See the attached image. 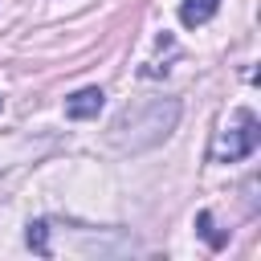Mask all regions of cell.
<instances>
[{
    "mask_svg": "<svg viewBox=\"0 0 261 261\" xmlns=\"http://www.w3.org/2000/svg\"><path fill=\"white\" fill-rule=\"evenodd\" d=\"M175 114H179V106H175V102L155 98V102H147L143 110H126V114L118 118V126L143 130V135L135 139V147H147V143H159V139H163L171 126H175Z\"/></svg>",
    "mask_w": 261,
    "mask_h": 261,
    "instance_id": "2",
    "label": "cell"
},
{
    "mask_svg": "<svg viewBox=\"0 0 261 261\" xmlns=\"http://www.w3.org/2000/svg\"><path fill=\"white\" fill-rule=\"evenodd\" d=\"M24 241H29V249H33V253L49 257V220H33V224H29V232H24Z\"/></svg>",
    "mask_w": 261,
    "mask_h": 261,
    "instance_id": "5",
    "label": "cell"
},
{
    "mask_svg": "<svg viewBox=\"0 0 261 261\" xmlns=\"http://www.w3.org/2000/svg\"><path fill=\"white\" fill-rule=\"evenodd\" d=\"M196 224H200V232L208 237V245H212V249H220V245H224V232H216V228H212V212H200V216H196Z\"/></svg>",
    "mask_w": 261,
    "mask_h": 261,
    "instance_id": "6",
    "label": "cell"
},
{
    "mask_svg": "<svg viewBox=\"0 0 261 261\" xmlns=\"http://www.w3.org/2000/svg\"><path fill=\"white\" fill-rule=\"evenodd\" d=\"M220 8V0H184V8H179V20L188 24V29H196V24H204V20H212V12Z\"/></svg>",
    "mask_w": 261,
    "mask_h": 261,
    "instance_id": "4",
    "label": "cell"
},
{
    "mask_svg": "<svg viewBox=\"0 0 261 261\" xmlns=\"http://www.w3.org/2000/svg\"><path fill=\"white\" fill-rule=\"evenodd\" d=\"M257 143H261V122H257V114H253V110H237V114L224 122V130L216 135L212 155H216L220 163H237V159L253 155Z\"/></svg>",
    "mask_w": 261,
    "mask_h": 261,
    "instance_id": "1",
    "label": "cell"
},
{
    "mask_svg": "<svg viewBox=\"0 0 261 261\" xmlns=\"http://www.w3.org/2000/svg\"><path fill=\"white\" fill-rule=\"evenodd\" d=\"M102 102H106V94H102L98 86H86V90H77V94L65 98V114H69V118H98Z\"/></svg>",
    "mask_w": 261,
    "mask_h": 261,
    "instance_id": "3",
    "label": "cell"
}]
</instances>
